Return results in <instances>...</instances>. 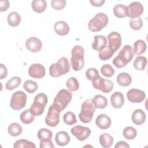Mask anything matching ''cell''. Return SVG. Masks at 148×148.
<instances>
[{"instance_id": "c3c4849f", "label": "cell", "mask_w": 148, "mask_h": 148, "mask_svg": "<svg viewBox=\"0 0 148 148\" xmlns=\"http://www.w3.org/2000/svg\"><path fill=\"white\" fill-rule=\"evenodd\" d=\"M40 148H46V147H49V148H54V146L53 145V142L51 140L46 141V142H40Z\"/></svg>"}, {"instance_id": "9c48e42d", "label": "cell", "mask_w": 148, "mask_h": 148, "mask_svg": "<svg viewBox=\"0 0 148 148\" xmlns=\"http://www.w3.org/2000/svg\"><path fill=\"white\" fill-rule=\"evenodd\" d=\"M61 112L53 103L49 108L45 118V123L49 127L57 126L60 122V113Z\"/></svg>"}, {"instance_id": "30bf717a", "label": "cell", "mask_w": 148, "mask_h": 148, "mask_svg": "<svg viewBox=\"0 0 148 148\" xmlns=\"http://www.w3.org/2000/svg\"><path fill=\"white\" fill-rule=\"evenodd\" d=\"M144 10L143 6L139 2H133L127 6L126 14L127 16L131 18L139 17Z\"/></svg>"}, {"instance_id": "f546056e", "label": "cell", "mask_w": 148, "mask_h": 148, "mask_svg": "<svg viewBox=\"0 0 148 148\" xmlns=\"http://www.w3.org/2000/svg\"><path fill=\"white\" fill-rule=\"evenodd\" d=\"M147 65V58L144 56H138L133 62L134 68L138 71H143Z\"/></svg>"}, {"instance_id": "836d02e7", "label": "cell", "mask_w": 148, "mask_h": 148, "mask_svg": "<svg viewBox=\"0 0 148 148\" xmlns=\"http://www.w3.org/2000/svg\"><path fill=\"white\" fill-rule=\"evenodd\" d=\"M21 82V79L18 76L12 77L10 80H9L6 84L5 88L8 90H12L17 87H18Z\"/></svg>"}, {"instance_id": "8d00e7d4", "label": "cell", "mask_w": 148, "mask_h": 148, "mask_svg": "<svg viewBox=\"0 0 148 148\" xmlns=\"http://www.w3.org/2000/svg\"><path fill=\"white\" fill-rule=\"evenodd\" d=\"M13 147L14 148H35L36 146L33 142L27 140L26 139H22L16 140L14 143Z\"/></svg>"}, {"instance_id": "4fadbf2b", "label": "cell", "mask_w": 148, "mask_h": 148, "mask_svg": "<svg viewBox=\"0 0 148 148\" xmlns=\"http://www.w3.org/2000/svg\"><path fill=\"white\" fill-rule=\"evenodd\" d=\"M109 46L114 52H116L121 45V36L117 32H112L108 35Z\"/></svg>"}, {"instance_id": "f6af8a7d", "label": "cell", "mask_w": 148, "mask_h": 148, "mask_svg": "<svg viewBox=\"0 0 148 148\" xmlns=\"http://www.w3.org/2000/svg\"><path fill=\"white\" fill-rule=\"evenodd\" d=\"M34 101L40 102L46 106L47 104L48 99L47 95L45 93H39L35 97Z\"/></svg>"}, {"instance_id": "7dc6e473", "label": "cell", "mask_w": 148, "mask_h": 148, "mask_svg": "<svg viewBox=\"0 0 148 148\" xmlns=\"http://www.w3.org/2000/svg\"><path fill=\"white\" fill-rule=\"evenodd\" d=\"M10 6V3L8 0H2L0 2L1 12L6 11Z\"/></svg>"}, {"instance_id": "8992f818", "label": "cell", "mask_w": 148, "mask_h": 148, "mask_svg": "<svg viewBox=\"0 0 148 148\" xmlns=\"http://www.w3.org/2000/svg\"><path fill=\"white\" fill-rule=\"evenodd\" d=\"M108 21V17L106 14L98 13L89 21L88 29L93 32H99L107 25Z\"/></svg>"}, {"instance_id": "83f0119b", "label": "cell", "mask_w": 148, "mask_h": 148, "mask_svg": "<svg viewBox=\"0 0 148 148\" xmlns=\"http://www.w3.org/2000/svg\"><path fill=\"white\" fill-rule=\"evenodd\" d=\"M45 108V106L42 103L34 101L29 108V110L34 116H39L44 112Z\"/></svg>"}, {"instance_id": "60d3db41", "label": "cell", "mask_w": 148, "mask_h": 148, "mask_svg": "<svg viewBox=\"0 0 148 148\" xmlns=\"http://www.w3.org/2000/svg\"><path fill=\"white\" fill-rule=\"evenodd\" d=\"M101 72L102 75L105 77H110L114 75V69L109 64H105L101 68Z\"/></svg>"}, {"instance_id": "ffe728a7", "label": "cell", "mask_w": 148, "mask_h": 148, "mask_svg": "<svg viewBox=\"0 0 148 148\" xmlns=\"http://www.w3.org/2000/svg\"><path fill=\"white\" fill-rule=\"evenodd\" d=\"M106 37L103 35H95L94 41L92 43V47L96 51H101L104 49L107 45Z\"/></svg>"}, {"instance_id": "6da1fadb", "label": "cell", "mask_w": 148, "mask_h": 148, "mask_svg": "<svg viewBox=\"0 0 148 148\" xmlns=\"http://www.w3.org/2000/svg\"><path fill=\"white\" fill-rule=\"evenodd\" d=\"M134 56L132 47L130 45H125L120 51L117 56L113 60V65L118 68H121L131 61Z\"/></svg>"}, {"instance_id": "44dd1931", "label": "cell", "mask_w": 148, "mask_h": 148, "mask_svg": "<svg viewBox=\"0 0 148 148\" xmlns=\"http://www.w3.org/2000/svg\"><path fill=\"white\" fill-rule=\"evenodd\" d=\"M70 136L68 132L64 131L58 132L55 136L56 143L60 146L67 145L70 142Z\"/></svg>"}, {"instance_id": "ab89813d", "label": "cell", "mask_w": 148, "mask_h": 148, "mask_svg": "<svg viewBox=\"0 0 148 148\" xmlns=\"http://www.w3.org/2000/svg\"><path fill=\"white\" fill-rule=\"evenodd\" d=\"M66 86L69 91H76L79 88V83L75 77H71L66 80Z\"/></svg>"}, {"instance_id": "2e32d148", "label": "cell", "mask_w": 148, "mask_h": 148, "mask_svg": "<svg viewBox=\"0 0 148 148\" xmlns=\"http://www.w3.org/2000/svg\"><path fill=\"white\" fill-rule=\"evenodd\" d=\"M95 124L100 129L106 130L110 127L112 121L108 115L105 114H100L95 119Z\"/></svg>"}, {"instance_id": "bcb514c9", "label": "cell", "mask_w": 148, "mask_h": 148, "mask_svg": "<svg viewBox=\"0 0 148 148\" xmlns=\"http://www.w3.org/2000/svg\"><path fill=\"white\" fill-rule=\"evenodd\" d=\"M8 75V69L5 65L3 64H0V79H5Z\"/></svg>"}, {"instance_id": "603a6c76", "label": "cell", "mask_w": 148, "mask_h": 148, "mask_svg": "<svg viewBox=\"0 0 148 148\" xmlns=\"http://www.w3.org/2000/svg\"><path fill=\"white\" fill-rule=\"evenodd\" d=\"M100 145L105 148H109L112 146L113 143V137L108 133H103L99 136Z\"/></svg>"}, {"instance_id": "7bdbcfd3", "label": "cell", "mask_w": 148, "mask_h": 148, "mask_svg": "<svg viewBox=\"0 0 148 148\" xmlns=\"http://www.w3.org/2000/svg\"><path fill=\"white\" fill-rule=\"evenodd\" d=\"M52 8L57 10L63 9L66 6L65 0H53L51 1Z\"/></svg>"}, {"instance_id": "5b68a950", "label": "cell", "mask_w": 148, "mask_h": 148, "mask_svg": "<svg viewBox=\"0 0 148 148\" xmlns=\"http://www.w3.org/2000/svg\"><path fill=\"white\" fill-rule=\"evenodd\" d=\"M72 99V94L71 91L62 89L58 91L53 101V104L61 112L64 110Z\"/></svg>"}, {"instance_id": "5bb4252c", "label": "cell", "mask_w": 148, "mask_h": 148, "mask_svg": "<svg viewBox=\"0 0 148 148\" xmlns=\"http://www.w3.org/2000/svg\"><path fill=\"white\" fill-rule=\"evenodd\" d=\"M29 75L35 79H40L43 77L46 74L45 68L40 64H33L28 69Z\"/></svg>"}, {"instance_id": "ee69618b", "label": "cell", "mask_w": 148, "mask_h": 148, "mask_svg": "<svg viewBox=\"0 0 148 148\" xmlns=\"http://www.w3.org/2000/svg\"><path fill=\"white\" fill-rule=\"evenodd\" d=\"M86 76L88 80L92 81L99 76V72L97 69L94 68H90L86 71Z\"/></svg>"}, {"instance_id": "484cf974", "label": "cell", "mask_w": 148, "mask_h": 148, "mask_svg": "<svg viewBox=\"0 0 148 148\" xmlns=\"http://www.w3.org/2000/svg\"><path fill=\"white\" fill-rule=\"evenodd\" d=\"M7 21L11 27H17L21 23V17L16 12H12L8 14Z\"/></svg>"}, {"instance_id": "f1b7e54d", "label": "cell", "mask_w": 148, "mask_h": 148, "mask_svg": "<svg viewBox=\"0 0 148 148\" xmlns=\"http://www.w3.org/2000/svg\"><path fill=\"white\" fill-rule=\"evenodd\" d=\"M92 100L96 108L104 109L108 105V99L105 97L103 95H96L94 96Z\"/></svg>"}, {"instance_id": "d590c367", "label": "cell", "mask_w": 148, "mask_h": 148, "mask_svg": "<svg viewBox=\"0 0 148 148\" xmlns=\"http://www.w3.org/2000/svg\"><path fill=\"white\" fill-rule=\"evenodd\" d=\"M23 88L28 93L32 94L38 90V85L34 81H32L31 80H27L24 83Z\"/></svg>"}, {"instance_id": "d6a6232c", "label": "cell", "mask_w": 148, "mask_h": 148, "mask_svg": "<svg viewBox=\"0 0 148 148\" xmlns=\"http://www.w3.org/2000/svg\"><path fill=\"white\" fill-rule=\"evenodd\" d=\"M127 6L123 4H117L113 7V13L118 18H124L127 16Z\"/></svg>"}, {"instance_id": "74e56055", "label": "cell", "mask_w": 148, "mask_h": 148, "mask_svg": "<svg viewBox=\"0 0 148 148\" xmlns=\"http://www.w3.org/2000/svg\"><path fill=\"white\" fill-rule=\"evenodd\" d=\"M123 134L125 139L128 140H132L136 136L137 131L132 127H127L124 129Z\"/></svg>"}, {"instance_id": "d4e9b609", "label": "cell", "mask_w": 148, "mask_h": 148, "mask_svg": "<svg viewBox=\"0 0 148 148\" xmlns=\"http://www.w3.org/2000/svg\"><path fill=\"white\" fill-rule=\"evenodd\" d=\"M37 136L40 142H46L51 140L53 132L47 128H41L37 133Z\"/></svg>"}, {"instance_id": "3957f363", "label": "cell", "mask_w": 148, "mask_h": 148, "mask_svg": "<svg viewBox=\"0 0 148 148\" xmlns=\"http://www.w3.org/2000/svg\"><path fill=\"white\" fill-rule=\"evenodd\" d=\"M71 64L75 71H79L84 65V50L81 46L76 45L71 51Z\"/></svg>"}, {"instance_id": "d6986e66", "label": "cell", "mask_w": 148, "mask_h": 148, "mask_svg": "<svg viewBox=\"0 0 148 148\" xmlns=\"http://www.w3.org/2000/svg\"><path fill=\"white\" fill-rule=\"evenodd\" d=\"M131 119L135 125H140L143 124L146 120V114L143 110L137 109L133 112Z\"/></svg>"}, {"instance_id": "681fc988", "label": "cell", "mask_w": 148, "mask_h": 148, "mask_svg": "<svg viewBox=\"0 0 148 148\" xmlns=\"http://www.w3.org/2000/svg\"><path fill=\"white\" fill-rule=\"evenodd\" d=\"M105 2V1L104 0H91V1H90V2L91 4V5L95 6V7L102 6L104 4Z\"/></svg>"}, {"instance_id": "7c38bea8", "label": "cell", "mask_w": 148, "mask_h": 148, "mask_svg": "<svg viewBox=\"0 0 148 148\" xmlns=\"http://www.w3.org/2000/svg\"><path fill=\"white\" fill-rule=\"evenodd\" d=\"M128 100L131 103H140L146 98V94L141 90L132 88L127 93Z\"/></svg>"}, {"instance_id": "ba28073f", "label": "cell", "mask_w": 148, "mask_h": 148, "mask_svg": "<svg viewBox=\"0 0 148 148\" xmlns=\"http://www.w3.org/2000/svg\"><path fill=\"white\" fill-rule=\"evenodd\" d=\"M92 84L94 88L99 90L104 93H109L113 89V82L102 78L99 75L92 80Z\"/></svg>"}, {"instance_id": "4316f807", "label": "cell", "mask_w": 148, "mask_h": 148, "mask_svg": "<svg viewBox=\"0 0 148 148\" xmlns=\"http://www.w3.org/2000/svg\"><path fill=\"white\" fill-rule=\"evenodd\" d=\"M147 49L146 42L141 39L136 40L134 43V52L136 55L139 56L145 52Z\"/></svg>"}, {"instance_id": "ac0fdd59", "label": "cell", "mask_w": 148, "mask_h": 148, "mask_svg": "<svg viewBox=\"0 0 148 148\" xmlns=\"http://www.w3.org/2000/svg\"><path fill=\"white\" fill-rule=\"evenodd\" d=\"M110 102L113 108L116 109L121 108L124 103V98L123 94L119 91L114 92L111 95Z\"/></svg>"}, {"instance_id": "7402d4cb", "label": "cell", "mask_w": 148, "mask_h": 148, "mask_svg": "<svg viewBox=\"0 0 148 148\" xmlns=\"http://www.w3.org/2000/svg\"><path fill=\"white\" fill-rule=\"evenodd\" d=\"M116 80L119 85L123 87H127L131 84L132 82V77L128 73L121 72L117 75Z\"/></svg>"}, {"instance_id": "277c9868", "label": "cell", "mask_w": 148, "mask_h": 148, "mask_svg": "<svg viewBox=\"0 0 148 148\" xmlns=\"http://www.w3.org/2000/svg\"><path fill=\"white\" fill-rule=\"evenodd\" d=\"M96 107L92 99L84 101L81 106V112L79 114L80 120L84 123H90L96 110Z\"/></svg>"}, {"instance_id": "cb8c5ba5", "label": "cell", "mask_w": 148, "mask_h": 148, "mask_svg": "<svg viewBox=\"0 0 148 148\" xmlns=\"http://www.w3.org/2000/svg\"><path fill=\"white\" fill-rule=\"evenodd\" d=\"M31 7L36 13H41L46 10L47 2L45 0H34L31 3Z\"/></svg>"}, {"instance_id": "b9f144b4", "label": "cell", "mask_w": 148, "mask_h": 148, "mask_svg": "<svg viewBox=\"0 0 148 148\" xmlns=\"http://www.w3.org/2000/svg\"><path fill=\"white\" fill-rule=\"evenodd\" d=\"M130 27L134 30L140 29L143 26V21L140 17L131 18L129 22Z\"/></svg>"}, {"instance_id": "9a60e30c", "label": "cell", "mask_w": 148, "mask_h": 148, "mask_svg": "<svg viewBox=\"0 0 148 148\" xmlns=\"http://www.w3.org/2000/svg\"><path fill=\"white\" fill-rule=\"evenodd\" d=\"M25 46L28 50L32 53L39 51L42 47V43L41 40L36 37H31L27 39L25 42Z\"/></svg>"}, {"instance_id": "f907efd6", "label": "cell", "mask_w": 148, "mask_h": 148, "mask_svg": "<svg viewBox=\"0 0 148 148\" xmlns=\"http://www.w3.org/2000/svg\"><path fill=\"white\" fill-rule=\"evenodd\" d=\"M115 148H129L130 147V145L125 142L124 141H119L118 142H117L116 145L114 146Z\"/></svg>"}, {"instance_id": "e0dca14e", "label": "cell", "mask_w": 148, "mask_h": 148, "mask_svg": "<svg viewBox=\"0 0 148 148\" xmlns=\"http://www.w3.org/2000/svg\"><path fill=\"white\" fill-rule=\"evenodd\" d=\"M54 30L56 33L60 36H65L69 32V26L64 21H57L54 24Z\"/></svg>"}, {"instance_id": "7a4b0ae2", "label": "cell", "mask_w": 148, "mask_h": 148, "mask_svg": "<svg viewBox=\"0 0 148 148\" xmlns=\"http://www.w3.org/2000/svg\"><path fill=\"white\" fill-rule=\"evenodd\" d=\"M70 71V65L68 59L62 57L56 63L52 64L49 67L50 75L54 77H60L66 74Z\"/></svg>"}, {"instance_id": "f35d334b", "label": "cell", "mask_w": 148, "mask_h": 148, "mask_svg": "<svg viewBox=\"0 0 148 148\" xmlns=\"http://www.w3.org/2000/svg\"><path fill=\"white\" fill-rule=\"evenodd\" d=\"M64 122L68 125H71L77 123V119L76 118L75 114L72 112H67L63 115Z\"/></svg>"}, {"instance_id": "e575fe53", "label": "cell", "mask_w": 148, "mask_h": 148, "mask_svg": "<svg viewBox=\"0 0 148 148\" xmlns=\"http://www.w3.org/2000/svg\"><path fill=\"white\" fill-rule=\"evenodd\" d=\"M114 51L109 46H106L104 49L99 51V58L102 61H106L110 59L114 54Z\"/></svg>"}, {"instance_id": "52a82bcc", "label": "cell", "mask_w": 148, "mask_h": 148, "mask_svg": "<svg viewBox=\"0 0 148 148\" xmlns=\"http://www.w3.org/2000/svg\"><path fill=\"white\" fill-rule=\"evenodd\" d=\"M27 96L26 94L21 91L14 92L12 96L10 106L15 110H20L23 109L26 105Z\"/></svg>"}, {"instance_id": "1f68e13d", "label": "cell", "mask_w": 148, "mask_h": 148, "mask_svg": "<svg viewBox=\"0 0 148 148\" xmlns=\"http://www.w3.org/2000/svg\"><path fill=\"white\" fill-rule=\"evenodd\" d=\"M8 131L11 136H17L22 133L23 128L18 123H13L8 126Z\"/></svg>"}, {"instance_id": "8fae6325", "label": "cell", "mask_w": 148, "mask_h": 148, "mask_svg": "<svg viewBox=\"0 0 148 148\" xmlns=\"http://www.w3.org/2000/svg\"><path fill=\"white\" fill-rule=\"evenodd\" d=\"M71 132L80 141L85 140L91 134V130L89 128L82 125H76L72 127Z\"/></svg>"}, {"instance_id": "4dcf8cb0", "label": "cell", "mask_w": 148, "mask_h": 148, "mask_svg": "<svg viewBox=\"0 0 148 148\" xmlns=\"http://www.w3.org/2000/svg\"><path fill=\"white\" fill-rule=\"evenodd\" d=\"M20 119L23 124H29L34 121L35 116L31 113L29 109H26L21 113Z\"/></svg>"}]
</instances>
